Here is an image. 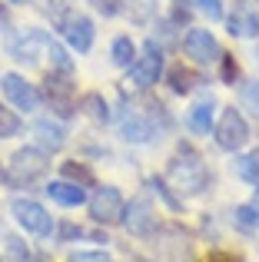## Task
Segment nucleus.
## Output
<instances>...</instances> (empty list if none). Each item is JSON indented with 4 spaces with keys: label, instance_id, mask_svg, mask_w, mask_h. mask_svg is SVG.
Here are the masks:
<instances>
[{
    "label": "nucleus",
    "instance_id": "f257e3e1",
    "mask_svg": "<svg viewBox=\"0 0 259 262\" xmlns=\"http://www.w3.org/2000/svg\"><path fill=\"white\" fill-rule=\"evenodd\" d=\"M166 176H169V183H173V189L186 192V196H196V192H203L209 186L206 163H203L196 153H189V149H183V153L169 163V173Z\"/></svg>",
    "mask_w": 259,
    "mask_h": 262
},
{
    "label": "nucleus",
    "instance_id": "f03ea898",
    "mask_svg": "<svg viewBox=\"0 0 259 262\" xmlns=\"http://www.w3.org/2000/svg\"><path fill=\"white\" fill-rule=\"evenodd\" d=\"M50 173V153H44L40 146H24L10 156V169H7V183L13 186H30L40 183Z\"/></svg>",
    "mask_w": 259,
    "mask_h": 262
},
{
    "label": "nucleus",
    "instance_id": "7ed1b4c3",
    "mask_svg": "<svg viewBox=\"0 0 259 262\" xmlns=\"http://www.w3.org/2000/svg\"><path fill=\"white\" fill-rule=\"evenodd\" d=\"M160 77H163V43L160 40H146L140 47V53H136V60L130 63L126 80L136 90H149L160 83Z\"/></svg>",
    "mask_w": 259,
    "mask_h": 262
},
{
    "label": "nucleus",
    "instance_id": "20e7f679",
    "mask_svg": "<svg viewBox=\"0 0 259 262\" xmlns=\"http://www.w3.org/2000/svg\"><path fill=\"white\" fill-rule=\"evenodd\" d=\"M249 120L243 116V110H236V106H226L220 113V120H216V126H213V140H216V146L220 149H226V153H240L243 146L249 143Z\"/></svg>",
    "mask_w": 259,
    "mask_h": 262
},
{
    "label": "nucleus",
    "instance_id": "39448f33",
    "mask_svg": "<svg viewBox=\"0 0 259 262\" xmlns=\"http://www.w3.org/2000/svg\"><path fill=\"white\" fill-rule=\"evenodd\" d=\"M10 216L17 219V226L30 236H53V216L37 203V199H27V196H13L10 199Z\"/></svg>",
    "mask_w": 259,
    "mask_h": 262
},
{
    "label": "nucleus",
    "instance_id": "423d86ee",
    "mask_svg": "<svg viewBox=\"0 0 259 262\" xmlns=\"http://www.w3.org/2000/svg\"><path fill=\"white\" fill-rule=\"evenodd\" d=\"M183 53H186L189 63L196 67H213L223 60V47L216 40L213 30H203V27H189L186 37H183Z\"/></svg>",
    "mask_w": 259,
    "mask_h": 262
},
{
    "label": "nucleus",
    "instance_id": "0eeeda50",
    "mask_svg": "<svg viewBox=\"0 0 259 262\" xmlns=\"http://www.w3.org/2000/svg\"><path fill=\"white\" fill-rule=\"evenodd\" d=\"M0 93H4L7 103H10L13 110H20V113H37L40 103H44L40 90L27 77H20V73H4V77H0Z\"/></svg>",
    "mask_w": 259,
    "mask_h": 262
},
{
    "label": "nucleus",
    "instance_id": "6e6552de",
    "mask_svg": "<svg viewBox=\"0 0 259 262\" xmlns=\"http://www.w3.org/2000/svg\"><path fill=\"white\" fill-rule=\"evenodd\" d=\"M87 206H90V216H93V223H100V226L123 223L126 199H123V192H120L117 186H100V189L93 192L90 199H87Z\"/></svg>",
    "mask_w": 259,
    "mask_h": 262
},
{
    "label": "nucleus",
    "instance_id": "1a4fd4ad",
    "mask_svg": "<svg viewBox=\"0 0 259 262\" xmlns=\"http://www.w3.org/2000/svg\"><path fill=\"white\" fill-rule=\"evenodd\" d=\"M60 33H63L67 47H70L73 53H90L93 40H97V27H93V20L87 17V13H70V10L60 17Z\"/></svg>",
    "mask_w": 259,
    "mask_h": 262
},
{
    "label": "nucleus",
    "instance_id": "9d476101",
    "mask_svg": "<svg viewBox=\"0 0 259 262\" xmlns=\"http://www.w3.org/2000/svg\"><path fill=\"white\" fill-rule=\"evenodd\" d=\"M120 136H123L126 143L146 146V143L160 140V126H156V120L149 113H143V110H126V113L120 116Z\"/></svg>",
    "mask_w": 259,
    "mask_h": 262
},
{
    "label": "nucleus",
    "instance_id": "9b49d317",
    "mask_svg": "<svg viewBox=\"0 0 259 262\" xmlns=\"http://www.w3.org/2000/svg\"><path fill=\"white\" fill-rule=\"evenodd\" d=\"M33 146H40L44 153H57L67 146V126L57 116H37L33 120Z\"/></svg>",
    "mask_w": 259,
    "mask_h": 262
},
{
    "label": "nucleus",
    "instance_id": "f8f14e48",
    "mask_svg": "<svg viewBox=\"0 0 259 262\" xmlns=\"http://www.w3.org/2000/svg\"><path fill=\"white\" fill-rule=\"evenodd\" d=\"M123 226L133 236H149L156 229V209L146 196H136L126 203V212H123Z\"/></svg>",
    "mask_w": 259,
    "mask_h": 262
},
{
    "label": "nucleus",
    "instance_id": "ddd939ff",
    "mask_svg": "<svg viewBox=\"0 0 259 262\" xmlns=\"http://www.w3.org/2000/svg\"><path fill=\"white\" fill-rule=\"evenodd\" d=\"M44 192L53 199L57 206H63V209H77V206H83L87 199V186L73 183V179H50V183L44 186Z\"/></svg>",
    "mask_w": 259,
    "mask_h": 262
},
{
    "label": "nucleus",
    "instance_id": "4468645a",
    "mask_svg": "<svg viewBox=\"0 0 259 262\" xmlns=\"http://www.w3.org/2000/svg\"><path fill=\"white\" fill-rule=\"evenodd\" d=\"M47 103H50L53 116L57 120H67V116L77 110V96H73V83L57 77H47Z\"/></svg>",
    "mask_w": 259,
    "mask_h": 262
},
{
    "label": "nucleus",
    "instance_id": "2eb2a0df",
    "mask_svg": "<svg viewBox=\"0 0 259 262\" xmlns=\"http://www.w3.org/2000/svg\"><path fill=\"white\" fill-rule=\"evenodd\" d=\"M186 126L193 129L196 136H209L213 133V126H216V100L213 96H203V100H196L193 106H189Z\"/></svg>",
    "mask_w": 259,
    "mask_h": 262
},
{
    "label": "nucleus",
    "instance_id": "dca6fc26",
    "mask_svg": "<svg viewBox=\"0 0 259 262\" xmlns=\"http://www.w3.org/2000/svg\"><path fill=\"white\" fill-rule=\"evenodd\" d=\"M226 27H229L233 37L253 40V37H259V13L249 4H236V10L226 13Z\"/></svg>",
    "mask_w": 259,
    "mask_h": 262
},
{
    "label": "nucleus",
    "instance_id": "f3484780",
    "mask_svg": "<svg viewBox=\"0 0 259 262\" xmlns=\"http://www.w3.org/2000/svg\"><path fill=\"white\" fill-rule=\"evenodd\" d=\"M40 37H44V53H47V60H50V70L53 73H63V77H70L73 73V57H70V47H63V43H57V40L50 37L47 30H40Z\"/></svg>",
    "mask_w": 259,
    "mask_h": 262
},
{
    "label": "nucleus",
    "instance_id": "a211bd4d",
    "mask_svg": "<svg viewBox=\"0 0 259 262\" xmlns=\"http://www.w3.org/2000/svg\"><path fill=\"white\" fill-rule=\"evenodd\" d=\"M77 110H83L87 116H90L93 123H110V103L103 100V93H97V90H90V93H83L80 96V103H77Z\"/></svg>",
    "mask_w": 259,
    "mask_h": 262
},
{
    "label": "nucleus",
    "instance_id": "6ab92c4d",
    "mask_svg": "<svg viewBox=\"0 0 259 262\" xmlns=\"http://www.w3.org/2000/svg\"><path fill=\"white\" fill-rule=\"evenodd\" d=\"M136 53H140V47L133 43V37H126V33L113 37V43H110V60H113V67H123V70H130V63L136 60Z\"/></svg>",
    "mask_w": 259,
    "mask_h": 262
},
{
    "label": "nucleus",
    "instance_id": "aec40b11",
    "mask_svg": "<svg viewBox=\"0 0 259 262\" xmlns=\"http://www.w3.org/2000/svg\"><path fill=\"white\" fill-rule=\"evenodd\" d=\"M233 173L243 179V183H253L259 186V149H253V153H243V156H236V163H233Z\"/></svg>",
    "mask_w": 259,
    "mask_h": 262
},
{
    "label": "nucleus",
    "instance_id": "412c9836",
    "mask_svg": "<svg viewBox=\"0 0 259 262\" xmlns=\"http://www.w3.org/2000/svg\"><path fill=\"white\" fill-rule=\"evenodd\" d=\"M196 86H200V77H196L189 67L180 63V67L169 70V90H173V93H193Z\"/></svg>",
    "mask_w": 259,
    "mask_h": 262
},
{
    "label": "nucleus",
    "instance_id": "4be33fe9",
    "mask_svg": "<svg viewBox=\"0 0 259 262\" xmlns=\"http://www.w3.org/2000/svg\"><path fill=\"white\" fill-rule=\"evenodd\" d=\"M240 106L253 120H259V80H243L240 83Z\"/></svg>",
    "mask_w": 259,
    "mask_h": 262
},
{
    "label": "nucleus",
    "instance_id": "5701e85b",
    "mask_svg": "<svg viewBox=\"0 0 259 262\" xmlns=\"http://www.w3.org/2000/svg\"><path fill=\"white\" fill-rule=\"evenodd\" d=\"M20 129H24V120L17 116V110L4 106L0 103V140H10V136H17Z\"/></svg>",
    "mask_w": 259,
    "mask_h": 262
},
{
    "label": "nucleus",
    "instance_id": "b1692460",
    "mask_svg": "<svg viewBox=\"0 0 259 262\" xmlns=\"http://www.w3.org/2000/svg\"><path fill=\"white\" fill-rule=\"evenodd\" d=\"M186 4H193V10L206 13L209 20H226V7H223V0H186Z\"/></svg>",
    "mask_w": 259,
    "mask_h": 262
},
{
    "label": "nucleus",
    "instance_id": "393cba45",
    "mask_svg": "<svg viewBox=\"0 0 259 262\" xmlns=\"http://www.w3.org/2000/svg\"><path fill=\"white\" fill-rule=\"evenodd\" d=\"M63 179H73V183H80V186H90V183H93L90 169L80 166L77 160H73V163H63Z\"/></svg>",
    "mask_w": 259,
    "mask_h": 262
},
{
    "label": "nucleus",
    "instance_id": "a878e982",
    "mask_svg": "<svg viewBox=\"0 0 259 262\" xmlns=\"http://www.w3.org/2000/svg\"><path fill=\"white\" fill-rule=\"evenodd\" d=\"M4 243H7V256H10L13 262H27V259H30V249H27V243H24V239L7 236Z\"/></svg>",
    "mask_w": 259,
    "mask_h": 262
},
{
    "label": "nucleus",
    "instance_id": "bb28decb",
    "mask_svg": "<svg viewBox=\"0 0 259 262\" xmlns=\"http://www.w3.org/2000/svg\"><path fill=\"white\" fill-rule=\"evenodd\" d=\"M87 4H90L97 13H103V17H117V13H123V0H87Z\"/></svg>",
    "mask_w": 259,
    "mask_h": 262
},
{
    "label": "nucleus",
    "instance_id": "cd10ccee",
    "mask_svg": "<svg viewBox=\"0 0 259 262\" xmlns=\"http://www.w3.org/2000/svg\"><path fill=\"white\" fill-rule=\"evenodd\" d=\"M236 226H243V229H259V223H256V212L249 209V203L246 206H236Z\"/></svg>",
    "mask_w": 259,
    "mask_h": 262
},
{
    "label": "nucleus",
    "instance_id": "c85d7f7f",
    "mask_svg": "<svg viewBox=\"0 0 259 262\" xmlns=\"http://www.w3.org/2000/svg\"><path fill=\"white\" fill-rule=\"evenodd\" d=\"M220 77L226 80V83H233V86H236V77H240V67H236V60L226 57V53H223V60H220Z\"/></svg>",
    "mask_w": 259,
    "mask_h": 262
},
{
    "label": "nucleus",
    "instance_id": "c756f323",
    "mask_svg": "<svg viewBox=\"0 0 259 262\" xmlns=\"http://www.w3.org/2000/svg\"><path fill=\"white\" fill-rule=\"evenodd\" d=\"M70 262H110V256H106L103 249H93V252H73Z\"/></svg>",
    "mask_w": 259,
    "mask_h": 262
},
{
    "label": "nucleus",
    "instance_id": "7c9ffc66",
    "mask_svg": "<svg viewBox=\"0 0 259 262\" xmlns=\"http://www.w3.org/2000/svg\"><path fill=\"white\" fill-rule=\"evenodd\" d=\"M249 209L256 212V223H259V189L253 192V199H249Z\"/></svg>",
    "mask_w": 259,
    "mask_h": 262
},
{
    "label": "nucleus",
    "instance_id": "2f4dec72",
    "mask_svg": "<svg viewBox=\"0 0 259 262\" xmlns=\"http://www.w3.org/2000/svg\"><path fill=\"white\" fill-rule=\"evenodd\" d=\"M10 4H27V0H10Z\"/></svg>",
    "mask_w": 259,
    "mask_h": 262
}]
</instances>
